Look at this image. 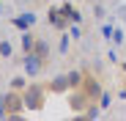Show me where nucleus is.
Returning <instances> with one entry per match:
<instances>
[{
	"instance_id": "obj_14",
	"label": "nucleus",
	"mask_w": 126,
	"mask_h": 121,
	"mask_svg": "<svg viewBox=\"0 0 126 121\" xmlns=\"http://www.w3.org/2000/svg\"><path fill=\"white\" fill-rule=\"evenodd\" d=\"M30 83H28V77H22V74H16L14 80H11V88H16V91H25Z\"/></svg>"
},
{
	"instance_id": "obj_17",
	"label": "nucleus",
	"mask_w": 126,
	"mask_h": 121,
	"mask_svg": "<svg viewBox=\"0 0 126 121\" xmlns=\"http://www.w3.org/2000/svg\"><path fill=\"white\" fill-rule=\"evenodd\" d=\"M99 105H101V110H107V107L112 105V99H110V94H101V99H99Z\"/></svg>"
},
{
	"instance_id": "obj_9",
	"label": "nucleus",
	"mask_w": 126,
	"mask_h": 121,
	"mask_svg": "<svg viewBox=\"0 0 126 121\" xmlns=\"http://www.w3.org/2000/svg\"><path fill=\"white\" fill-rule=\"evenodd\" d=\"M14 25H16L19 30H28V28H33V25H36V14H33V11H25L22 17H14Z\"/></svg>"
},
{
	"instance_id": "obj_19",
	"label": "nucleus",
	"mask_w": 126,
	"mask_h": 121,
	"mask_svg": "<svg viewBox=\"0 0 126 121\" xmlns=\"http://www.w3.org/2000/svg\"><path fill=\"white\" fill-rule=\"evenodd\" d=\"M69 33H71V39L77 41V39H82V30H79V25H71L69 28Z\"/></svg>"
},
{
	"instance_id": "obj_22",
	"label": "nucleus",
	"mask_w": 126,
	"mask_h": 121,
	"mask_svg": "<svg viewBox=\"0 0 126 121\" xmlns=\"http://www.w3.org/2000/svg\"><path fill=\"white\" fill-rule=\"evenodd\" d=\"M0 14H3V0H0Z\"/></svg>"
},
{
	"instance_id": "obj_12",
	"label": "nucleus",
	"mask_w": 126,
	"mask_h": 121,
	"mask_svg": "<svg viewBox=\"0 0 126 121\" xmlns=\"http://www.w3.org/2000/svg\"><path fill=\"white\" fill-rule=\"evenodd\" d=\"M33 47H36V36L30 30H22V52L28 55V52H33Z\"/></svg>"
},
{
	"instance_id": "obj_21",
	"label": "nucleus",
	"mask_w": 126,
	"mask_h": 121,
	"mask_svg": "<svg viewBox=\"0 0 126 121\" xmlns=\"http://www.w3.org/2000/svg\"><path fill=\"white\" fill-rule=\"evenodd\" d=\"M121 69H123V72H126V60H123V63H121Z\"/></svg>"
},
{
	"instance_id": "obj_1",
	"label": "nucleus",
	"mask_w": 126,
	"mask_h": 121,
	"mask_svg": "<svg viewBox=\"0 0 126 121\" xmlns=\"http://www.w3.org/2000/svg\"><path fill=\"white\" fill-rule=\"evenodd\" d=\"M47 91H49V88L38 85V83H30V85L22 91L25 107H28V110H41V107H44V102H47Z\"/></svg>"
},
{
	"instance_id": "obj_6",
	"label": "nucleus",
	"mask_w": 126,
	"mask_h": 121,
	"mask_svg": "<svg viewBox=\"0 0 126 121\" xmlns=\"http://www.w3.org/2000/svg\"><path fill=\"white\" fill-rule=\"evenodd\" d=\"M82 88L88 91V96L93 99V102H99L101 99V94H104V88H101V83L96 77H91V74H85V83H82Z\"/></svg>"
},
{
	"instance_id": "obj_10",
	"label": "nucleus",
	"mask_w": 126,
	"mask_h": 121,
	"mask_svg": "<svg viewBox=\"0 0 126 121\" xmlns=\"http://www.w3.org/2000/svg\"><path fill=\"white\" fill-rule=\"evenodd\" d=\"M33 55H38L41 60H44V63L49 60V44L44 41V39H36V47H33Z\"/></svg>"
},
{
	"instance_id": "obj_3",
	"label": "nucleus",
	"mask_w": 126,
	"mask_h": 121,
	"mask_svg": "<svg viewBox=\"0 0 126 121\" xmlns=\"http://www.w3.org/2000/svg\"><path fill=\"white\" fill-rule=\"evenodd\" d=\"M91 102H93V99L88 96V91H85V88H71V94H69V107H71L77 116L85 113Z\"/></svg>"
},
{
	"instance_id": "obj_8",
	"label": "nucleus",
	"mask_w": 126,
	"mask_h": 121,
	"mask_svg": "<svg viewBox=\"0 0 126 121\" xmlns=\"http://www.w3.org/2000/svg\"><path fill=\"white\" fill-rule=\"evenodd\" d=\"M60 11H63V17H66L71 25H79V22H82V14H79V8H74L71 3H63V6H60Z\"/></svg>"
},
{
	"instance_id": "obj_7",
	"label": "nucleus",
	"mask_w": 126,
	"mask_h": 121,
	"mask_svg": "<svg viewBox=\"0 0 126 121\" xmlns=\"http://www.w3.org/2000/svg\"><path fill=\"white\" fill-rule=\"evenodd\" d=\"M52 94H66L69 88H71V83H69V74H58L55 80H52V83L47 85Z\"/></svg>"
},
{
	"instance_id": "obj_16",
	"label": "nucleus",
	"mask_w": 126,
	"mask_h": 121,
	"mask_svg": "<svg viewBox=\"0 0 126 121\" xmlns=\"http://www.w3.org/2000/svg\"><path fill=\"white\" fill-rule=\"evenodd\" d=\"M110 39H112L115 44H123V41H126V36H123V30H121V28H112V36H110Z\"/></svg>"
},
{
	"instance_id": "obj_13",
	"label": "nucleus",
	"mask_w": 126,
	"mask_h": 121,
	"mask_svg": "<svg viewBox=\"0 0 126 121\" xmlns=\"http://www.w3.org/2000/svg\"><path fill=\"white\" fill-rule=\"evenodd\" d=\"M14 55V44L8 39H0V58H11Z\"/></svg>"
},
{
	"instance_id": "obj_5",
	"label": "nucleus",
	"mask_w": 126,
	"mask_h": 121,
	"mask_svg": "<svg viewBox=\"0 0 126 121\" xmlns=\"http://www.w3.org/2000/svg\"><path fill=\"white\" fill-rule=\"evenodd\" d=\"M22 63H25V72H28L30 77H38V74H41V69H44V60H41L38 55H33V52H28V55H25Z\"/></svg>"
},
{
	"instance_id": "obj_4",
	"label": "nucleus",
	"mask_w": 126,
	"mask_h": 121,
	"mask_svg": "<svg viewBox=\"0 0 126 121\" xmlns=\"http://www.w3.org/2000/svg\"><path fill=\"white\" fill-rule=\"evenodd\" d=\"M47 19H49V25H52L55 30H69V28H71V22L63 17L60 8H49V11H47Z\"/></svg>"
},
{
	"instance_id": "obj_2",
	"label": "nucleus",
	"mask_w": 126,
	"mask_h": 121,
	"mask_svg": "<svg viewBox=\"0 0 126 121\" xmlns=\"http://www.w3.org/2000/svg\"><path fill=\"white\" fill-rule=\"evenodd\" d=\"M3 107H6V113H8V118H19L28 107H25V96L19 94L16 88H11L6 96H3Z\"/></svg>"
},
{
	"instance_id": "obj_20",
	"label": "nucleus",
	"mask_w": 126,
	"mask_h": 121,
	"mask_svg": "<svg viewBox=\"0 0 126 121\" xmlns=\"http://www.w3.org/2000/svg\"><path fill=\"white\" fill-rule=\"evenodd\" d=\"M3 96H6V94H3V91H0V105H3Z\"/></svg>"
},
{
	"instance_id": "obj_15",
	"label": "nucleus",
	"mask_w": 126,
	"mask_h": 121,
	"mask_svg": "<svg viewBox=\"0 0 126 121\" xmlns=\"http://www.w3.org/2000/svg\"><path fill=\"white\" fill-rule=\"evenodd\" d=\"M99 113H101V105H96V102H91V105H88V110L82 113V116H85V118H96Z\"/></svg>"
},
{
	"instance_id": "obj_18",
	"label": "nucleus",
	"mask_w": 126,
	"mask_h": 121,
	"mask_svg": "<svg viewBox=\"0 0 126 121\" xmlns=\"http://www.w3.org/2000/svg\"><path fill=\"white\" fill-rule=\"evenodd\" d=\"M69 39H71V33H63V36H60V52L69 50Z\"/></svg>"
},
{
	"instance_id": "obj_11",
	"label": "nucleus",
	"mask_w": 126,
	"mask_h": 121,
	"mask_svg": "<svg viewBox=\"0 0 126 121\" xmlns=\"http://www.w3.org/2000/svg\"><path fill=\"white\" fill-rule=\"evenodd\" d=\"M66 74H69V83H71V88H82V83H85V72L71 69V72H66Z\"/></svg>"
}]
</instances>
